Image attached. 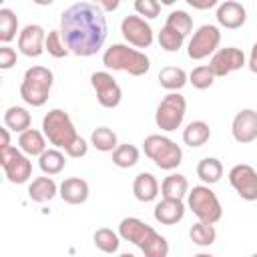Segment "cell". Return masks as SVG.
<instances>
[{"mask_svg":"<svg viewBox=\"0 0 257 257\" xmlns=\"http://www.w3.org/2000/svg\"><path fill=\"white\" fill-rule=\"evenodd\" d=\"M118 235L122 241H128L137 245L147 257H167L169 255V243L167 239L157 233L151 225L137 217H124L118 223Z\"/></svg>","mask_w":257,"mask_h":257,"instance_id":"cell-2","label":"cell"},{"mask_svg":"<svg viewBox=\"0 0 257 257\" xmlns=\"http://www.w3.org/2000/svg\"><path fill=\"white\" fill-rule=\"evenodd\" d=\"M88 193H90L88 183H86L84 179H80V177L64 179V181L60 183V187H58L60 199H62L64 203H68V205H82V203H86Z\"/></svg>","mask_w":257,"mask_h":257,"instance_id":"cell-19","label":"cell"},{"mask_svg":"<svg viewBox=\"0 0 257 257\" xmlns=\"http://www.w3.org/2000/svg\"><path fill=\"white\" fill-rule=\"evenodd\" d=\"M56 195H58V185L54 183V179L50 175L48 177H36L28 185V197L34 203H48Z\"/></svg>","mask_w":257,"mask_h":257,"instance_id":"cell-21","label":"cell"},{"mask_svg":"<svg viewBox=\"0 0 257 257\" xmlns=\"http://www.w3.org/2000/svg\"><path fill=\"white\" fill-rule=\"evenodd\" d=\"M153 217H155V221L161 223V225H177V223L183 221V217H185V203H183V199L163 197V199L155 205Z\"/></svg>","mask_w":257,"mask_h":257,"instance_id":"cell-18","label":"cell"},{"mask_svg":"<svg viewBox=\"0 0 257 257\" xmlns=\"http://www.w3.org/2000/svg\"><path fill=\"white\" fill-rule=\"evenodd\" d=\"M32 2H34L36 6H50L54 0H32Z\"/></svg>","mask_w":257,"mask_h":257,"instance_id":"cell-45","label":"cell"},{"mask_svg":"<svg viewBox=\"0 0 257 257\" xmlns=\"http://www.w3.org/2000/svg\"><path fill=\"white\" fill-rule=\"evenodd\" d=\"M229 183L245 201H257V171L251 165H235L229 171Z\"/></svg>","mask_w":257,"mask_h":257,"instance_id":"cell-14","label":"cell"},{"mask_svg":"<svg viewBox=\"0 0 257 257\" xmlns=\"http://www.w3.org/2000/svg\"><path fill=\"white\" fill-rule=\"evenodd\" d=\"M92 4H96L100 10H104V12H114L116 8H118V4H120V0H92Z\"/></svg>","mask_w":257,"mask_h":257,"instance_id":"cell-42","label":"cell"},{"mask_svg":"<svg viewBox=\"0 0 257 257\" xmlns=\"http://www.w3.org/2000/svg\"><path fill=\"white\" fill-rule=\"evenodd\" d=\"M161 195L163 197H171V199H185L189 195L187 177L179 175V173H171L169 177H165V181L161 183Z\"/></svg>","mask_w":257,"mask_h":257,"instance_id":"cell-25","label":"cell"},{"mask_svg":"<svg viewBox=\"0 0 257 257\" xmlns=\"http://www.w3.org/2000/svg\"><path fill=\"white\" fill-rule=\"evenodd\" d=\"M221 44V30L215 24H203L199 26L189 44H187V54L191 60H203L207 56H211Z\"/></svg>","mask_w":257,"mask_h":257,"instance_id":"cell-10","label":"cell"},{"mask_svg":"<svg viewBox=\"0 0 257 257\" xmlns=\"http://www.w3.org/2000/svg\"><path fill=\"white\" fill-rule=\"evenodd\" d=\"M159 2H161L163 6H173V4L177 2V0H159Z\"/></svg>","mask_w":257,"mask_h":257,"instance_id":"cell-46","label":"cell"},{"mask_svg":"<svg viewBox=\"0 0 257 257\" xmlns=\"http://www.w3.org/2000/svg\"><path fill=\"white\" fill-rule=\"evenodd\" d=\"M0 165L6 179L14 185H24L32 177V161L26 153L16 147H2L0 149Z\"/></svg>","mask_w":257,"mask_h":257,"instance_id":"cell-9","label":"cell"},{"mask_svg":"<svg viewBox=\"0 0 257 257\" xmlns=\"http://www.w3.org/2000/svg\"><path fill=\"white\" fill-rule=\"evenodd\" d=\"M38 167L44 175H58L62 173V169L66 167V157L64 153H60V149H46L40 157H38Z\"/></svg>","mask_w":257,"mask_h":257,"instance_id":"cell-24","label":"cell"},{"mask_svg":"<svg viewBox=\"0 0 257 257\" xmlns=\"http://www.w3.org/2000/svg\"><path fill=\"white\" fill-rule=\"evenodd\" d=\"M120 34L135 48H149L153 44V40H155V34H153L151 24L143 16H137V14H131V16H124L122 18V22H120Z\"/></svg>","mask_w":257,"mask_h":257,"instance_id":"cell-11","label":"cell"},{"mask_svg":"<svg viewBox=\"0 0 257 257\" xmlns=\"http://www.w3.org/2000/svg\"><path fill=\"white\" fill-rule=\"evenodd\" d=\"M161 2L159 0H135V10L139 16L145 18H157L161 14Z\"/></svg>","mask_w":257,"mask_h":257,"instance_id":"cell-38","label":"cell"},{"mask_svg":"<svg viewBox=\"0 0 257 257\" xmlns=\"http://www.w3.org/2000/svg\"><path fill=\"white\" fill-rule=\"evenodd\" d=\"M231 135L237 143L249 145L257 139V110L243 108L233 116L231 122Z\"/></svg>","mask_w":257,"mask_h":257,"instance_id":"cell-16","label":"cell"},{"mask_svg":"<svg viewBox=\"0 0 257 257\" xmlns=\"http://www.w3.org/2000/svg\"><path fill=\"white\" fill-rule=\"evenodd\" d=\"M219 26L227 28V30H237L245 24L247 20V10L243 4L235 2V0H225L217 6V14H215Z\"/></svg>","mask_w":257,"mask_h":257,"instance_id":"cell-17","label":"cell"},{"mask_svg":"<svg viewBox=\"0 0 257 257\" xmlns=\"http://www.w3.org/2000/svg\"><path fill=\"white\" fill-rule=\"evenodd\" d=\"M215 78H217V76L213 74V70H211L209 64H201V66L193 68L191 74H189V82H191L197 90H205V88L213 86Z\"/></svg>","mask_w":257,"mask_h":257,"instance_id":"cell-35","label":"cell"},{"mask_svg":"<svg viewBox=\"0 0 257 257\" xmlns=\"http://www.w3.org/2000/svg\"><path fill=\"white\" fill-rule=\"evenodd\" d=\"M189 82V74L179 66H165L159 72V84L167 90H181Z\"/></svg>","mask_w":257,"mask_h":257,"instance_id":"cell-26","label":"cell"},{"mask_svg":"<svg viewBox=\"0 0 257 257\" xmlns=\"http://www.w3.org/2000/svg\"><path fill=\"white\" fill-rule=\"evenodd\" d=\"M92 239H94L96 249H100L102 253H108V255L116 253L118 247H120V235L114 233V231L108 229V227H100V229H96Z\"/></svg>","mask_w":257,"mask_h":257,"instance_id":"cell-31","label":"cell"},{"mask_svg":"<svg viewBox=\"0 0 257 257\" xmlns=\"http://www.w3.org/2000/svg\"><path fill=\"white\" fill-rule=\"evenodd\" d=\"M197 177L205 183V185H215L221 181L223 177V165L219 159L215 157H207V159H201L199 165H197Z\"/></svg>","mask_w":257,"mask_h":257,"instance_id":"cell-28","label":"cell"},{"mask_svg":"<svg viewBox=\"0 0 257 257\" xmlns=\"http://www.w3.org/2000/svg\"><path fill=\"white\" fill-rule=\"evenodd\" d=\"M44 42H46V32L40 24H26L18 32V50L28 58L40 56L44 52Z\"/></svg>","mask_w":257,"mask_h":257,"instance_id":"cell-15","label":"cell"},{"mask_svg":"<svg viewBox=\"0 0 257 257\" xmlns=\"http://www.w3.org/2000/svg\"><path fill=\"white\" fill-rule=\"evenodd\" d=\"M245 64H247L245 52L241 48H235V46L217 48L211 54V60H209V66H211L215 76H227V74L243 68Z\"/></svg>","mask_w":257,"mask_h":257,"instance_id":"cell-13","label":"cell"},{"mask_svg":"<svg viewBox=\"0 0 257 257\" xmlns=\"http://www.w3.org/2000/svg\"><path fill=\"white\" fill-rule=\"evenodd\" d=\"M90 84L96 92V100L100 106L104 108H114L120 104L122 98V90L118 86V82L114 80V76L106 70H98L90 74Z\"/></svg>","mask_w":257,"mask_h":257,"instance_id":"cell-12","label":"cell"},{"mask_svg":"<svg viewBox=\"0 0 257 257\" xmlns=\"http://www.w3.org/2000/svg\"><path fill=\"white\" fill-rule=\"evenodd\" d=\"M44 50H46L50 56H54V58H64V56H68V54H70V50L66 48L64 40H62L60 30H50V32L46 34Z\"/></svg>","mask_w":257,"mask_h":257,"instance_id":"cell-37","label":"cell"},{"mask_svg":"<svg viewBox=\"0 0 257 257\" xmlns=\"http://www.w3.org/2000/svg\"><path fill=\"white\" fill-rule=\"evenodd\" d=\"M14 64H16V50L10 48L8 44H4V46L0 48V68H2V70H8V68H12Z\"/></svg>","mask_w":257,"mask_h":257,"instance_id":"cell-39","label":"cell"},{"mask_svg":"<svg viewBox=\"0 0 257 257\" xmlns=\"http://www.w3.org/2000/svg\"><path fill=\"white\" fill-rule=\"evenodd\" d=\"M8 131H10L8 126L0 131V135H2V145H0V149H2V147H10V135H8Z\"/></svg>","mask_w":257,"mask_h":257,"instance_id":"cell-44","label":"cell"},{"mask_svg":"<svg viewBox=\"0 0 257 257\" xmlns=\"http://www.w3.org/2000/svg\"><path fill=\"white\" fill-rule=\"evenodd\" d=\"M187 207L193 211V215L199 221H205V223L215 225L223 217V207H221L217 195L213 193L211 185H197V187L189 189Z\"/></svg>","mask_w":257,"mask_h":257,"instance_id":"cell-7","label":"cell"},{"mask_svg":"<svg viewBox=\"0 0 257 257\" xmlns=\"http://www.w3.org/2000/svg\"><path fill=\"white\" fill-rule=\"evenodd\" d=\"M189 239L193 241V245L197 247H209L215 243L217 239V229L213 227V223H205L199 221L189 229Z\"/></svg>","mask_w":257,"mask_h":257,"instance_id":"cell-30","label":"cell"},{"mask_svg":"<svg viewBox=\"0 0 257 257\" xmlns=\"http://www.w3.org/2000/svg\"><path fill=\"white\" fill-rule=\"evenodd\" d=\"M209 139H211V128L205 120H191L183 131V143L189 145L191 149L203 147Z\"/></svg>","mask_w":257,"mask_h":257,"instance_id":"cell-23","label":"cell"},{"mask_svg":"<svg viewBox=\"0 0 257 257\" xmlns=\"http://www.w3.org/2000/svg\"><path fill=\"white\" fill-rule=\"evenodd\" d=\"M18 149L28 157H40L46 151V135L36 128H26L18 137Z\"/></svg>","mask_w":257,"mask_h":257,"instance_id":"cell-22","label":"cell"},{"mask_svg":"<svg viewBox=\"0 0 257 257\" xmlns=\"http://www.w3.org/2000/svg\"><path fill=\"white\" fill-rule=\"evenodd\" d=\"M189 6H193L195 10H209L219 6V0H185Z\"/></svg>","mask_w":257,"mask_h":257,"instance_id":"cell-41","label":"cell"},{"mask_svg":"<svg viewBox=\"0 0 257 257\" xmlns=\"http://www.w3.org/2000/svg\"><path fill=\"white\" fill-rule=\"evenodd\" d=\"M32 124V116L24 106H10L4 112V126H8L14 133H24L26 128H30Z\"/></svg>","mask_w":257,"mask_h":257,"instance_id":"cell-27","label":"cell"},{"mask_svg":"<svg viewBox=\"0 0 257 257\" xmlns=\"http://www.w3.org/2000/svg\"><path fill=\"white\" fill-rule=\"evenodd\" d=\"M86 151H88V145H86V141L82 139V137H76V141L64 151L68 157H72V159H80V157H84L86 155Z\"/></svg>","mask_w":257,"mask_h":257,"instance_id":"cell-40","label":"cell"},{"mask_svg":"<svg viewBox=\"0 0 257 257\" xmlns=\"http://www.w3.org/2000/svg\"><path fill=\"white\" fill-rule=\"evenodd\" d=\"M247 66H249V70H251L253 74H257V42L253 44V48H251V52H249Z\"/></svg>","mask_w":257,"mask_h":257,"instance_id":"cell-43","label":"cell"},{"mask_svg":"<svg viewBox=\"0 0 257 257\" xmlns=\"http://www.w3.org/2000/svg\"><path fill=\"white\" fill-rule=\"evenodd\" d=\"M165 26H169V28L177 30L179 34L187 36V34L193 30V18H191V16H189L185 10H173V12L167 16Z\"/></svg>","mask_w":257,"mask_h":257,"instance_id":"cell-36","label":"cell"},{"mask_svg":"<svg viewBox=\"0 0 257 257\" xmlns=\"http://www.w3.org/2000/svg\"><path fill=\"white\" fill-rule=\"evenodd\" d=\"M102 64L108 70L126 72L131 76H145L151 68V60L145 52L131 48L128 44H112L102 54Z\"/></svg>","mask_w":257,"mask_h":257,"instance_id":"cell-3","label":"cell"},{"mask_svg":"<svg viewBox=\"0 0 257 257\" xmlns=\"http://www.w3.org/2000/svg\"><path fill=\"white\" fill-rule=\"evenodd\" d=\"M60 34L66 48L76 56L96 54L106 40V16L96 4L76 2L60 14Z\"/></svg>","mask_w":257,"mask_h":257,"instance_id":"cell-1","label":"cell"},{"mask_svg":"<svg viewBox=\"0 0 257 257\" xmlns=\"http://www.w3.org/2000/svg\"><path fill=\"white\" fill-rule=\"evenodd\" d=\"M42 133L46 135L50 145H54L56 149H64V151L78 137L72 118L62 108H52V110H48L44 114V118H42Z\"/></svg>","mask_w":257,"mask_h":257,"instance_id":"cell-5","label":"cell"},{"mask_svg":"<svg viewBox=\"0 0 257 257\" xmlns=\"http://www.w3.org/2000/svg\"><path fill=\"white\" fill-rule=\"evenodd\" d=\"M54 84V74L46 66H30L20 82V96L30 106H42Z\"/></svg>","mask_w":257,"mask_h":257,"instance_id":"cell-4","label":"cell"},{"mask_svg":"<svg viewBox=\"0 0 257 257\" xmlns=\"http://www.w3.org/2000/svg\"><path fill=\"white\" fill-rule=\"evenodd\" d=\"M139 157H141L139 149H137L135 145H128V143L118 145V147L112 151V163H114L118 169H131V167H135V165L139 163Z\"/></svg>","mask_w":257,"mask_h":257,"instance_id":"cell-32","label":"cell"},{"mask_svg":"<svg viewBox=\"0 0 257 257\" xmlns=\"http://www.w3.org/2000/svg\"><path fill=\"white\" fill-rule=\"evenodd\" d=\"M157 40H159V44H161L163 50H167V52H179L181 46H183V42H185V36L179 34L177 30L169 28V26H163L161 32H159V36H157Z\"/></svg>","mask_w":257,"mask_h":257,"instance_id":"cell-34","label":"cell"},{"mask_svg":"<svg viewBox=\"0 0 257 257\" xmlns=\"http://www.w3.org/2000/svg\"><path fill=\"white\" fill-rule=\"evenodd\" d=\"M185 112H187V100L183 94H179L177 90H171L157 106L155 112V122L161 131L171 133L177 131L183 120H185Z\"/></svg>","mask_w":257,"mask_h":257,"instance_id":"cell-8","label":"cell"},{"mask_svg":"<svg viewBox=\"0 0 257 257\" xmlns=\"http://www.w3.org/2000/svg\"><path fill=\"white\" fill-rule=\"evenodd\" d=\"M18 32V16L10 8H0V42L8 44L16 38Z\"/></svg>","mask_w":257,"mask_h":257,"instance_id":"cell-33","label":"cell"},{"mask_svg":"<svg viewBox=\"0 0 257 257\" xmlns=\"http://www.w3.org/2000/svg\"><path fill=\"white\" fill-rule=\"evenodd\" d=\"M143 149L145 155L163 171H173L183 163V149L165 135H149Z\"/></svg>","mask_w":257,"mask_h":257,"instance_id":"cell-6","label":"cell"},{"mask_svg":"<svg viewBox=\"0 0 257 257\" xmlns=\"http://www.w3.org/2000/svg\"><path fill=\"white\" fill-rule=\"evenodd\" d=\"M133 195L141 203H153L159 197V181L151 173H139L133 181Z\"/></svg>","mask_w":257,"mask_h":257,"instance_id":"cell-20","label":"cell"},{"mask_svg":"<svg viewBox=\"0 0 257 257\" xmlns=\"http://www.w3.org/2000/svg\"><path fill=\"white\" fill-rule=\"evenodd\" d=\"M90 145L100 153H112L118 147V139L116 133L110 131L108 126H98L90 135Z\"/></svg>","mask_w":257,"mask_h":257,"instance_id":"cell-29","label":"cell"}]
</instances>
